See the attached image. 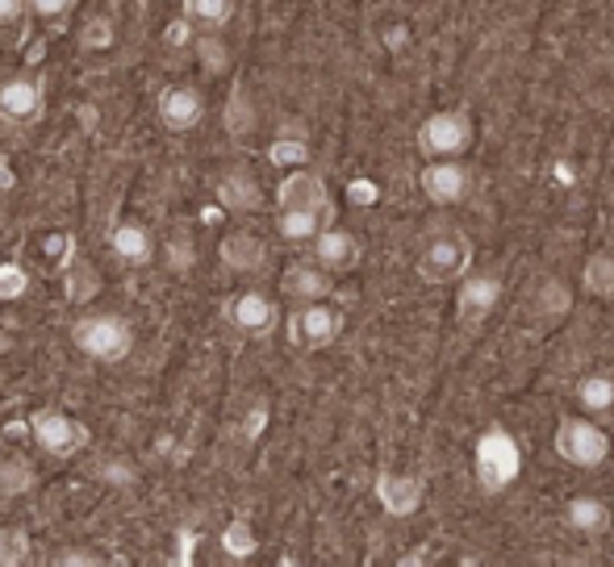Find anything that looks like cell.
Wrapping results in <instances>:
<instances>
[{
	"instance_id": "33",
	"label": "cell",
	"mask_w": 614,
	"mask_h": 567,
	"mask_svg": "<svg viewBox=\"0 0 614 567\" xmlns=\"http://www.w3.org/2000/svg\"><path fill=\"white\" fill-rule=\"evenodd\" d=\"M539 309H543L548 318H561L564 309H568V293H564L556 280H548V284L539 288Z\"/></svg>"
},
{
	"instance_id": "6",
	"label": "cell",
	"mask_w": 614,
	"mask_h": 567,
	"mask_svg": "<svg viewBox=\"0 0 614 567\" xmlns=\"http://www.w3.org/2000/svg\"><path fill=\"white\" fill-rule=\"evenodd\" d=\"M556 455L573 468H598L611 455V439L602 434V426H593L589 418H564L556 426Z\"/></svg>"
},
{
	"instance_id": "26",
	"label": "cell",
	"mask_w": 614,
	"mask_h": 567,
	"mask_svg": "<svg viewBox=\"0 0 614 567\" xmlns=\"http://www.w3.org/2000/svg\"><path fill=\"white\" fill-rule=\"evenodd\" d=\"M251 125H256L251 97H247V88H243V84H234L231 100H226V134H231V138H243V134H251Z\"/></svg>"
},
{
	"instance_id": "9",
	"label": "cell",
	"mask_w": 614,
	"mask_h": 567,
	"mask_svg": "<svg viewBox=\"0 0 614 567\" xmlns=\"http://www.w3.org/2000/svg\"><path fill=\"white\" fill-rule=\"evenodd\" d=\"M468 188H472L468 168H461L456 159H431V163L422 168V193H427V200L439 205V209L461 205V200L468 197Z\"/></svg>"
},
{
	"instance_id": "16",
	"label": "cell",
	"mask_w": 614,
	"mask_h": 567,
	"mask_svg": "<svg viewBox=\"0 0 614 567\" xmlns=\"http://www.w3.org/2000/svg\"><path fill=\"white\" fill-rule=\"evenodd\" d=\"M218 205L226 213H256L259 205H263V188H259V180L251 172L234 168V172H226L218 180Z\"/></svg>"
},
{
	"instance_id": "37",
	"label": "cell",
	"mask_w": 614,
	"mask_h": 567,
	"mask_svg": "<svg viewBox=\"0 0 614 567\" xmlns=\"http://www.w3.org/2000/svg\"><path fill=\"white\" fill-rule=\"evenodd\" d=\"M163 42H168V47H193V22L180 13L176 22L163 29Z\"/></svg>"
},
{
	"instance_id": "18",
	"label": "cell",
	"mask_w": 614,
	"mask_h": 567,
	"mask_svg": "<svg viewBox=\"0 0 614 567\" xmlns=\"http://www.w3.org/2000/svg\"><path fill=\"white\" fill-rule=\"evenodd\" d=\"M218 259H222V268H231V272L256 275V272H263V263H268V247L259 243L256 234H231V238H222Z\"/></svg>"
},
{
	"instance_id": "15",
	"label": "cell",
	"mask_w": 614,
	"mask_h": 567,
	"mask_svg": "<svg viewBox=\"0 0 614 567\" xmlns=\"http://www.w3.org/2000/svg\"><path fill=\"white\" fill-rule=\"evenodd\" d=\"M314 263H322L327 272H352L359 263V238L352 230L327 225V230L314 238Z\"/></svg>"
},
{
	"instance_id": "1",
	"label": "cell",
	"mask_w": 614,
	"mask_h": 567,
	"mask_svg": "<svg viewBox=\"0 0 614 567\" xmlns=\"http://www.w3.org/2000/svg\"><path fill=\"white\" fill-rule=\"evenodd\" d=\"M72 343L88 359H97V363H122L130 350H134V330L118 313H84L72 325Z\"/></svg>"
},
{
	"instance_id": "23",
	"label": "cell",
	"mask_w": 614,
	"mask_h": 567,
	"mask_svg": "<svg viewBox=\"0 0 614 567\" xmlns=\"http://www.w3.org/2000/svg\"><path fill=\"white\" fill-rule=\"evenodd\" d=\"M577 400L586 414H614V375L611 371H593L577 384Z\"/></svg>"
},
{
	"instance_id": "8",
	"label": "cell",
	"mask_w": 614,
	"mask_h": 567,
	"mask_svg": "<svg viewBox=\"0 0 614 567\" xmlns=\"http://www.w3.org/2000/svg\"><path fill=\"white\" fill-rule=\"evenodd\" d=\"M277 205L281 209H322V213H334V200L327 180L309 168H293V172L281 180L277 188Z\"/></svg>"
},
{
	"instance_id": "28",
	"label": "cell",
	"mask_w": 614,
	"mask_h": 567,
	"mask_svg": "<svg viewBox=\"0 0 614 567\" xmlns=\"http://www.w3.org/2000/svg\"><path fill=\"white\" fill-rule=\"evenodd\" d=\"M586 288L602 300H614V259L611 255H589L586 259Z\"/></svg>"
},
{
	"instance_id": "35",
	"label": "cell",
	"mask_w": 614,
	"mask_h": 567,
	"mask_svg": "<svg viewBox=\"0 0 614 567\" xmlns=\"http://www.w3.org/2000/svg\"><path fill=\"white\" fill-rule=\"evenodd\" d=\"M268 159H272V163H306L309 147L306 143H288V138H281V143H272Z\"/></svg>"
},
{
	"instance_id": "24",
	"label": "cell",
	"mask_w": 614,
	"mask_h": 567,
	"mask_svg": "<svg viewBox=\"0 0 614 567\" xmlns=\"http://www.w3.org/2000/svg\"><path fill=\"white\" fill-rule=\"evenodd\" d=\"M180 13L201 29H226L234 17V0H180Z\"/></svg>"
},
{
	"instance_id": "36",
	"label": "cell",
	"mask_w": 614,
	"mask_h": 567,
	"mask_svg": "<svg viewBox=\"0 0 614 567\" xmlns=\"http://www.w3.org/2000/svg\"><path fill=\"white\" fill-rule=\"evenodd\" d=\"M193 263H197V255H193V247H188V243H184V238H176V243H168V268H172V272H188V268H193Z\"/></svg>"
},
{
	"instance_id": "31",
	"label": "cell",
	"mask_w": 614,
	"mask_h": 567,
	"mask_svg": "<svg viewBox=\"0 0 614 567\" xmlns=\"http://www.w3.org/2000/svg\"><path fill=\"white\" fill-rule=\"evenodd\" d=\"M29 293V272L22 263H0V300H22Z\"/></svg>"
},
{
	"instance_id": "7",
	"label": "cell",
	"mask_w": 614,
	"mask_h": 567,
	"mask_svg": "<svg viewBox=\"0 0 614 567\" xmlns=\"http://www.w3.org/2000/svg\"><path fill=\"white\" fill-rule=\"evenodd\" d=\"M343 334V313L327 300H302V309L288 318V343L297 350H327Z\"/></svg>"
},
{
	"instance_id": "12",
	"label": "cell",
	"mask_w": 614,
	"mask_h": 567,
	"mask_svg": "<svg viewBox=\"0 0 614 567\" xmlns=\"http://www.w3.org/2000/svg\"><path fill=\"white\" fill-rule=\"evenodd\" d=\"M42 113V84L29 75H9L0 79V118L13 125L38 122Z\"/></svg>"
},
{
	"instance_id": "42",
	"label": "cell",
	"mask_w": 614,
	"mask_h": 567,
	"mask_svg": "<svg viewBox=\"0 0 614 567\" xmlns=\"http://www.w3.org/2000/svg\"><path fill=\"white\" fill-rule=\"evenodd\" d=\"M9 350H13V334H4V330H0V355H9Z\"/></svg>"
},
{
	"instance_id": "41",
	"label": "cell",
	"mask_w": 614,
	"mask_h": 567,
	"mask_svg": "<svg viewBox=\"0 0 614 567\" xmlns=\"http://www.w3.org/2000/svg\"><path fill=\"white\" fill-rule=\"evenodd\" d=\"M176 539H180V555H176V564H180V567H188V564H193V551H197V543H201V539H197L193 530H180Z\"/></svg>"
},
{
	"instance_id": "29",
	"label": "cell",
	"mask_w": 614,
	"mask_h": 567,
	"mask_svg": "<svg viewBox=\"0 0 614 567\" xmlns=\"http://www.w3.org/2000/svg\"><path fill=\"white\" fill-rule=\"evenodd\" d=\"M29 559V534L17 526H0V567H17Z\"/></svg>"
},
{
	"instance_id": "38",
	"label": "cell",
	"mask_w": 614,
	"mask_h": 567,
	"mask_svg": "<svg viewBox=\"0 0 614 567\" xmlns=\"http://www.w3.org/2000/svg\"><path fill=\"white\" fill-rule=\"evenodd\" d=\"M263 426H268V405L259 400V405H251V409H247V426H243V439H247V443H251V439H259V434H263Z\"/></svg>"
},
{
	"instance_id": "27",
	"label": "cell",
	"mask_w": 614,
	"mask_h": 567,
	"mask_svg": "<svg viewBox=\"0 0 614 567\" xmlns=\"http://www.w3.org/2000/svg\"><path fill=\"white\" fill-rule=\"evenodd\" d=\"M222 551H226L231 559H251L259 551V539H256V530H251V521L234 518L231 526L222 530Z\"/></svg>"
},
{
	"instance_id": "17",
	"label": "cell",
	"mask_w": 614,
	"mask_h": 567,
	"mask_svg": "<svg viewBox=\"0 0 614 567\" xmlns=\"http://www.w3.org/2000/svg\"><path fill=\"white\" fill-rule=\"evenodd\" d=\"M334 272H327L322 263H293L288 272H284L281 288L284 296H293V300H327L334 288Z\"/></svg>"
},
{
	"instance_id": "4",
	"label": "cell",
	"mask_w": 614,
	"mask_h": 567,
	"mask_svg": "<svg viewBox=\"0 0 614 567\" xmlns=\"http://www.w3.org/2000/svg\"><path fill=\"white\" fill-rule=\"evenodd\" d=\"M29 434L51 459H76L79 451L93 443V430L72 414H59V409H34L29 414Z\"/></svg>"
},
{
	"instance_id": "22",
	"label": "cell",
	"mask_w": 614,
	"mask_h": 567,
	"mask_svg": "<svg viewBox=\"0 0 614 567\" xmlns=\"http://www.w3.org/2000/svg\"><path fill=\"white\" fill-rule=\"evenodd\" d=\"M611 518V509L598 501V496H577V501H568L564 505V521H568V530H577V534H598L602 526Z\"/></svg>"
},
{
	"instance_id": "2",
	"label": "cell",
	"mask_w": 614,
	"mask_h": 567,
	"mask_svg": "<svg viewBox=\"0 0 614 567\" xmlns=\"http://www.w3.org/2000/svg\"><path fill=\"white\" fill-rule=\"evenodd\" d=\"M472 268V243L468 234L447 225V230H435L422 250H418V275L427 284H447V280H464Z\"/></svg>"
},
{
	"instance_id": "5",
	"label": "cell",
	"mask_w": 614,
	"mask_h": 567,
	"mask_svg": "<svg viewBox=\"0 0 614 567\" xmlns=\"http://www.w3.org/2000/svg\"><path fill=\"white\" fill-rule=\"evenodd\" d=\"M472 118L461 113V109H443V113H431L427 122L418 125V147L431 159H456L472 147Z\"/></svg>"
},
{
	"instance_id": "39",
	"label": "cell",
	"mask_w": 614,
	"mask_h": 567,
	"mask_svg": "<svg viewBox=\"0 0 614 567\" xmlns=\"http://www.w3.org/2000/svg\"><path fill=\"white\" fill-rule=\"evenodd\" d=\"M72 4L76 0H29V13H38V17H63Z\"/></svg>"
},
{
	"instance_id": "3",
	"label": "cell",
	"mask_w": 614,
	"mask_h": 567,
	"mask_svg": "<svg viewBox=\"0 0 614 567\" xmlns=\"http://www.w3.org/2000/svg\"><path fill=\"white\" fill-rule=\"evenodd\" d=\"M523 471V451L506 430H486L477 439V484L486 493H506Z\"/></svg>"
},
{
	"instance_id": "20",
	"label": "cell",
	"mask_w": 614,
	"mask_h": 567,
	"mask_svg": "<svg viewBox=\"0 0 614 567\" xmlns=\"http://www.w3.org/2000/svg\"><path fill=\"white\" fill-rule=\"evenodd\" d=\"M63 293L72 305H88L93 296L101 293V272L88 263V259H79L76 250H72V259H67V268H63Z\"/></svg>"
},
{
	"instance_id": "40",
	"label": "cell",
	"mask_w": 614,
	"mask_h": 567,
	"mask_svg": "<svg viewBox=\"0 0 614 567\" xmlns=\"http://www.w3.org/2000/svg\"><path fill=\"white\" fill-rule=\"evenodd\" d=\"M29 0H0V25H17L26 17Z\"/></svg>"
},
{
	"instance_id": "34",
	"label": "cell",
	"mask_w": 614,
	"mask_h": 567,
	"mask_svg": "<svg viewBox=\"0 0 614 567\" xmlns=\"http://www.w3.org/2000/svg\"><path fill=\"white\" fill-rule=\"evenodd\" d=\"M101 480L113 484V489H130V484L138 480V468H134V464H122V459H109V464H101Z\"/></svg>"
},
{
	"instance_id": "25",
	"label": "cell",
	"mask_w": 614,
	"mask_h": 567,
	"mask_svg": "<svg viewBox=\"0 0 614 567\" xmlns=\"http://www.w3.org/2000/svg\"><path fill=\"white\" fill-rule=\"evenodd\" d=\"M34 484H38V471L26 459H0V501L34 493Z\"/></svg>"
},
{
	"instance_id": "19",
	"label": "cell",
	"mask_w": 614,
	"mask_h": 567,
	"mask_svg": "<svg viewBox=\"0 0 614 567\" xmlns=\"http://www.w3.org/2000/svg\"><path fill=\"white\" fill-rule=\"evenodd\" d=\"M331 218L334 213H322V209H281L277 230H281L284 243H314L331 225Z\"/></svg>"
},
{
	"instance_id": "30",
	"label": "cell",
	"mask_w": 614,
	"mask_h": 567,
	"mask_svg": "<svg viewBox=\"0 0 614 567\" xmlns=\"http://www.w3.org/2000/svg\"><path fill=\"white\" fill-rule=\"evenodd\" d=\"M193 50L205 63V72H226V63H231V50L218 42V29H205L201 38L193 42Z\"/></svg>"
},
{
	"instance_id": "13",
	"label": "cell",
	"mask_w": 614,
	"mask_h": 567,
	"mask_svg": "<svg viewBox=\"0 0 614 567\" xmlns=\"http://www.w3.org/2000/svg\"><path fill=\"white\" fill-rule=\"evenodd\" d=\"M155 113H159V122L168 125L172 134H184V130H197V125H201L205 97L197 88H188V84H172V88H163Z\"/></svg>"
},
{
	"instance_id": "10",
	"label": "cell",
	"mask_w": 614,
	"mask_h": 567,
	"mask_svg": "<svg viewBox=\"0 0 614 567\" xmlns=\"http://www.w3.org/2000/svg\"><path fill=\"white\" fill-rule=\"evenodd\" d=\"M422 496H427V480H418V476H409V471H381V476H377V501H381V509L389 518H409V514H418Z\"/></svg>"
},
{
	"instance_id": "14",
	"label": "cell",
	"mask_w": 614,
	"mask_h": 567,
	"mask_svg": "<svg viewBox=\"0 0 614 567\" xmlns=\"http://www.w3.org/2000/svg\"><path fill=\"white\" fill-rule=\"evenodd\" d=\"M226 321H231L234 330H243V334H268L272 325H277V305H272V296H263L259 288H247V293H238L226 300Z\"/></svg>"
},
{
	"instance_id": "21",
	"label": "cell",
	"mask_w": 614,
	"mask_h": 567,
	"mask_svg": "<svg viewBox=\"0 0 614 567\" xmlns=\"http://www.w3.org/2000/svg\"><path fill=\"white\" fill-rule=\"evenodd\" d=\"M109 247H113V255H118L122 263H134V268H138V263H151L155 259L151 234L134 222L118 225V230H113V238H109Z\"/></svg>"
},
{
	"instance_id": "11",
	"label": "cell",
	"mask_w": 614,
	"mask_h": 567,
	"mask_svg": "<svg viewBox=\"0 0 614 567\" xmlns=\"http://www.w3.org/2000/svg\"><path fill=\"white\" fill-rule=\"evenodd\" d=\"M498 300H502V280L493 272H468L461 284V293H456V313H461L464 325H481V321L498 309Z\"/></svg>"
},
{
	"instance_id": "32",
	"label": "cell",
	"mask_w": 614,
	"mask_h": 567,
	"mask_svg": "<svg viewBox=\"0 0 614 567\" xmlns=\"http://www.w3.org/2000/svg\"><path fill=\"white\" fill-rule=\"evenodd\" d=\"M79 47H88V50L113 47V22H109V17H93V22L79 29Z\"/></svg>"
}]
</instances>
